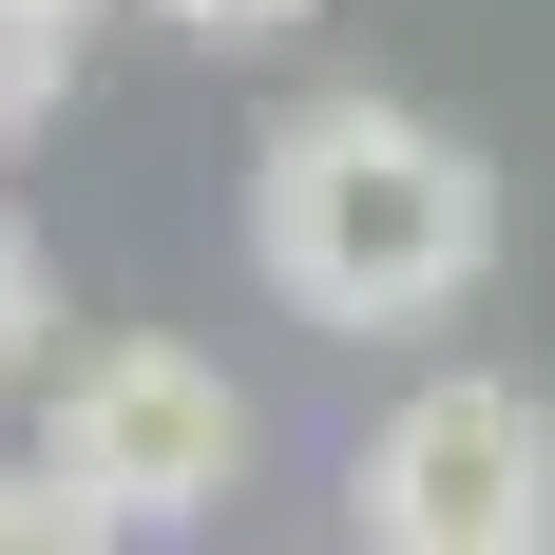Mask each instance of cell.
Instances as JSON below:
<instances>
[{
	"mask_svg": "<svg viewBox=\"0 0 555 555\" xmlns=\"http://www.w3.org/2000/svg\"><path fill=\"white\" fill-rule=\"evenodd\" d=\"M57 20H77V0H57Z\"/></svg>",
	"mask_w": 555,
	"mask_h": 555,
	"instance_id": "cell-8",
	"label": "cell"
},
{
	"mask_svg": "<svg viewBox=\"0 0 555 555\" xmlns=\"http://www.w3.org/2000/svg\"><path fill=\"white\" fill-rule=\"evenodd\" d=\"M154 20H192V39H211V57H269V39H307L326 0H154Z\"/></svg>",
	"mask_w": 555,
	"mask_h": 555,
	"instance_id": "cell-7",
	"label": "cell"
},
{
	"mask_svg": "<svg viewBox=\"0 0 555 555\" xmlns=\"http://www.w3.org/2000/svg\"><path fill=\"white\" fill-rule=\"evenodd\" d=\"M57 96H77V20H57V0H0V154H20Z\"/></svg>",
	"mask_w": 555,
	"mask_h": 555,
	"instance_id": "cell-4",
	"label": "cell"
},
{
	"mask_svg": "<svg viewBox=\"0 0 555 555\" xmlns=\"http://www.w3.org/2000/svg\"><path fill=\"white\" fill-rule=\"evenodd\" d=\"M345 517H364V555H555V422H537V384L441 364L422 402H384Z\"/></svg>",
	"mask_w": 555,
	"mask_h": 555,
	"instance_id": "cell-3",
	"label": "cell"
},
{
	"mask_svg": "<svg viewBox=\"0 0 555 555\" xmlns=\"http://www.w3.org/2000/svg\"><path fill=\"white\" fill-rule=\"evenodd\" d=\"M39 479L96 517V537H192V517H230V479H249V402H230L211 345L115 326V345H77L39 384Z\"/></svg>",
	"mask_w": 555,
	"mask_h": 555,
	"instance_id": "cell-2",
	"label": "cell"
},
{
	"mask_svg": "<svg viewBox=\"0 0 555 555\" xmlns=\"http://www.w3.org/2000/svg\"><path fill=\"white\" fill-rule=\"evenodd\" d=\"M249 269H269L307 326H345V345L441 326L460 287L499 269V172H479V134H441L422 96H307V115H269V154H249Z\"/></svg>",
	"mask_w": 555,
	"mask_h": 555,
	"instance_id": "cell-1",
	"label": "cell"
},
{
	"mask_svg": "<svg viewBox=\"0 0 555 555\" xmlns=\"http://www.w3.org/2000/svg\"><path fill=\"white\" fill-rule=\"evenodd\" d=\"M0 555H134V537H96V517L57 499L39 460H0Z\"/></svg>",
	"mask_w": 555,
	"mask_h": 555,
	"instance_id": "cell-5",
	"label": "cell"
},
{
	"mask_svg": "<svg viewBox=\"0 0 555 555\" xmlns=\"http://www.w3.org/2000/svg\"><path fill=\"white\" fill-rule=\"evenodd\" d=\"M39 326H57V269H39V230L0 211V384H39Z\"/></svg>",
	"mask_w": 555,
	"mask_h": 555,
	"instance_id": "cell-6",
	"label": "cell"
}]
</instances>
